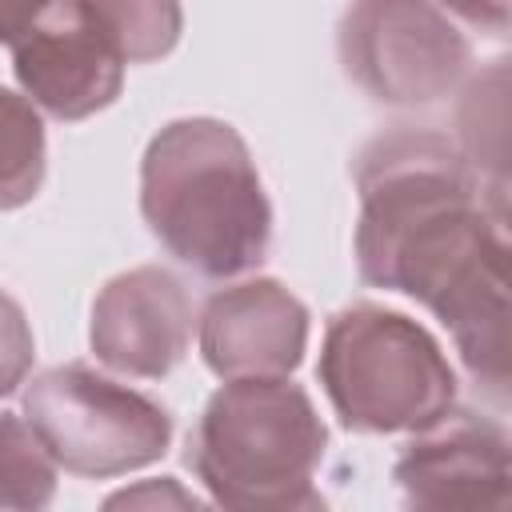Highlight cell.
Segmentation results:
<instances>
[{"instance_id":"obj_14","label":"cell","mask_w":512,"mask_h":512,"mask_svg":"<svg viewBox=\"0 0 512 512\" xmlns=\"http://www.w3.org/2000/svg\"><path fill=\"white\" fill-rule=\"evenodd\" d=\"M88 4L128 64H152L168 56L184 32L180 0H88Z\"/></svg>"},{"instance_id":"obj_13","label":"cell","mask_w":512,"mask_h":512,"mask_svg":"<svg viewBox=\"0 0 512 512\" xmlns=\"http://www.w3.org/2000/svg\"><path fill=\"white\" fill-rule=\"evenodd\" d=\"M60 464L36 436V428L16 416L0 412V512H36L48 508L56 496Z\"/></svg>"},{"instance_id":"obj_10","label":"cell","mask_w":512,"mask_h":512,"mask_svg":"<svg viewBox=\"0 0 512 512\" xmlns=\"http://www.w3.org/2000/svg\"><path fill=\"white\" fill-rule=\"evenodd\" d=\"M196 340L220 380L288 376L308 348V308L280 280L252 276L204 300Z\"/></svg>"},{"instance_id":"obj_6","label":"cell","mask_w":512,"mask_h":512,"mask_svg":"<svg viewBox=\"0 0 512 512\" xmlns=\"http://www.w3.org/2000/svg\"><path fill=\"white\" fill-rule=\"evenodd\" d=\"M340 64L360 92L392 108L448 100L472 68V44L432 0H356L336 32Z\"/></svg>"},{"instance_id":"obj_16","label":"cell","mask_w":512,"mask_h":512,"mask_svg":"<svg viewBox=\"0 0 512 512\" xmlns=\"http://www.w3.org/2000/svg\"><path fill=\"white\" fill-rule=\"evenodd\" d=\"M440 12H448L452 20L488 32V36H504L512 24V0H432Z\"/></svg>"},{"instance_id":"obj_18","label":"cell","mask_w":512,"mask_h":512,"mask_svg":"<svg viewBox=\"0 0 512 512\" xmlns=\"http://www.w3.org/2000/svg\"><path fill=\"white\" fill-rule=\"evenodd\" d=\"M48 0H0V44H12Z\"/></svg>"},{"instance_id":"obj_5","label":"cell","mask_w":512,"mask_h":512,"mask_svg":"<svg viewBox=\"0 0 512 512\" xmlns=\"http://www.w3.org/2000/svg\"><path fill=\"white\" fill-rule=\"evenodd\" d=\"M24 420L72 476L112 480L156 464L172 444V416L152 396L72 360L24 380Z\"/></svg>"},{"instance_id":"obj_17","label":"cell","mask_w":512,"mask_h":512,"mask_svg":"<svg viewBox=\"0 0 512 512\" xmlns=\"http://www.w3.org/2000/svg\"><path fill=\"white\" fill-rule=\"evenodd\" d=\"M108 508H136V504H172V508H200L204 500L200 496H192V492H184L176 480H144L140 488H124V492H116V496H108L104 500Z\"/></svg>"},{"instance_id":"obj_7","label":"cell","mask_w":512,"mask_h":512,"mask_svg":"<svg viewBox=\"0 0 512 512\" xmlns=\"http://www.w3.org/2000/svg\"><path fill=\"white\" fill-rule=\"evenodd\" d=\"M8 48L20 92L52 120H88L124 88L128 60L88 0H48Z\"/></svg>"},{"instance_id":"obj_15","label":"cell","mask_w":512,"mask_h":512,"mask_svg":"<svg viewBox=\"0 0 512 512\" xmlns=\"http://www.w3.org/2000/svg\"><path fill=\"white\" fill-rule=\"evenodd\" d=\"M32 360H36L32 324L20 308V300L0 288V400L12 396L16 388H24Z\"/></svg>"},{"instance_id":"obj_8","label":"cell","mask_w":512,"mask_h":512,"mask_svg":"<svg viewBox=\"0 0 512 512\" xmlns=\"http://www.w3.org/2000/svg\"><path fill=\"white\" fill-rule=\"evenodd\" d=\"M408 508L420 512H504L512 504V444L504 424L448 408L420 428L392 464Z\"/></svg>"},{"instance_id":"obj_3","label":"cell","mask_w":512,"mask_h":512,"mask_svg":"<svg viewBox=\"0 0 512 512\" xmlns=\"http://www.w3.org/2000/svg\"><path fill=\"white\" fill-rule=\"evenodd\" d=\"M328 428L312 396L288 376L224 380L188 436V468L208 500L244 512L320 508L316 472Z\"/></svg>"},{"instance_id":"obj_9","label":"cell","mask_w":512,"mask_h":512,"mask_svg":"<svg viewBox=\"0 0 512 512\" xmlns=\"http://www.w3.org/2000/svg\"><path fill=\"white\" fill-rule=\"evenodd\" d=\"M196 312L184 280L160 264L112 276L92 300L88 344L104 368L128 380H164L188 352Z\"/></svg>"},{"instance_id":"obj_1","label":"cell","mask_w":512,"mask_h":512,"mask_svg":"<svg viewBox=\"0 0 512 512\" xmlns=\"http://www.w3.org/2000/svg\"><path fill=\"white\" fill-rule=\"evenodd\" d=\"M356 272L420 300L496 404L508 400V216L456 140L388 128L356 156Z\"/></svg>"},{"instance_id":"obj_2","label":"cell","mask_w":512,"mask_h":512,"mask_svg":"<svg viewBox=\"0 0 512 512\" xmlns=\"http://www.w3.org/2000/svg\"><path fill=\"white\" fill-rule=\"evenodd\" d=\"M140 216L168 256L204 280L256 272L272 204L244 136L212 116L164 124L140 160Z\"/></svg>"},{"instance_id":"obj_12","label":"cell","mask_w":512,"mask_h":512,"mask_svg":"<svg viewBox=\"0 0 512 512\" xmlns=\"http://www.w3.org/2000/svg\"><path fill=\"white\" fill-rule=\"evenodd\" d=\"M44 120L40 108L0 84V212L24 208L44 184Z\"/></svg>"},{"instance_id":"obj_11","label":"cell","mask_w":512,"mask_h":512,"mask_svg":"<svg viewBox=\"0 0 512 512\" xmlns=\"http://www.w3.org/2000/svg\"><path fill=\"white\" fill-rule=\"evenodd\" d=\"M456 128H460V152L492 204L504 208L508 192V64L496 60L488 72L472 76L460 92L456 108Z\"/></svg>"},{"instance_id":"obj_4","label":"cell","mask_w":512,"mask_h":512,"mask_svg":"<svg viewBox=\"0 0 512 512\" xmlns=\"http://www.w3.org/2000/svg\"><path fill=\"white\" fill-rule=\"evenodd\" d=\"M316 376L340 424L360 436L420 432L456 404V372L440 340L368 300L328 320Z\"/></svg>"}]
</instances>
